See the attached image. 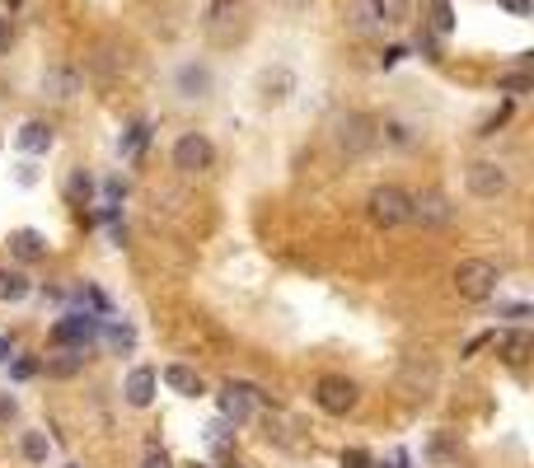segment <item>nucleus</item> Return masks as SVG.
Masks as SVG:
<instances>
[{"label":"nucleus","instance_id":"f3484780","mask_svg":"<svg viewBox=\"0 0 534 468\" xmlns=\"http://www.w3.org/2000/svg\"><path fill=\"white\" fill-rule=\"evenodd\" d=\"M52 140H56L52 127H47V122H38V117L24 122V127L14 132V146L24 150V155H47V150H52Z\"/></svg>","mask_w":534,"mask_h":468},{"label":"nucleus","instance_id":"a878e982","mask_svg":"<svg viewBox=\"0 0 534 468\" xmlns=\"http://www.w3.org/2000/svg\"><path fill=\"white\" fill-rule=\"evenodd\" d=\"M66 197L75 201V207H85V201L94 197V178H90L85 169H75V174H71V183H66Z\"/></svg>","mask_w":534,"mask_h":468},{"label":"nucleus","instance_id":"bb28decb","mask_svg":"<svg viewBox=\"0 0 534 468\" xmlns=\"http://www.w3.org/2000/svg\"><path fill=\"white\" fill-rule=\"evenodd\" d=\"M530 89H534V75L530 71H511V75L497 80V94H530Z\"/></svg>","mask_w":534,"mask_h":468},{"label":"nucleus","instance_id":"4c0bfd02","mask_svg":"<svg viewBox=\"0 0 534 468\" xmlns=\"http://www.w3.org/2000/svg\"><path fill=\"white\" fill-rule=\"evenodd\" d=\"M506 319H530V304H502Z\"/></svg>","mask_w":534,"mask_h":468},{"label":"nucleus","instance_id":"2eb2a0df","mask_svg":"<svg viewBox=\"0 0 534 468\" xmlns=\"http://www.w3.org/2000/svg\"><path fill=\"white\" fill-rule=\"evenodd\" d=\"M10 258L24 262V268H29V262H43L47 258V239L38 230H14L10 234Z\"/></svg>","mask_w":534,"mask_h":468},{"label":"nucleus","instance_id":"a19ab883","mask_svg":"<svg viewBox=\"0 0 534 468\" xmlns=\"http://www.w3.org/2000/svg\"><path fill=\"white\" fill-rule=\"evenodd\" d=\"M225 468H249V464H239V459H230V464H225Z\"/></svg>","mask_w":534,"mask_h":468},{"label":"nucleus","instance_id":"79ce46f5","mask_svg":"<svg viewBox=\"0 0 534 468\" xmlns=\"http://www.w3.org/2000/svg\"><path fill=\"white\" fill-rule=\"evenodd\" d=\"M5 5H10V10H14V5H19V0H5Z\"/></svg>","mask_w":534,"mask_h":468},{"label":"nucleus","instance_id":"ddd939ff","mask_svg":"<svg viewBox=\"0 0 534 468\" xmlns=\"http://www.w3.org/2000/svg\"><path fill=\"white\" fill-rule=\"evenodd\" d=\"M249 5H254V0H211V5H207V29L225 33L230 24H239V19H249Z\"/></svg>","mask_w":534,"mask_h":468},{"label":"nucleus","instance_id":"4468645a","mask_svg":"<svg viewBox=\"0 0 534 468\" xmlns=\"http://www.w3.org/2000/svg\"><path fill=\"white\" fill-rule=\"evenodd\" d=\"M43 94L56 98V104H71V98L80 94V71H71V66H52V71L43 75Z\"/></svg>","mask_w":534,"mask_h":468},{"label":"nucleus","instance_id":"f257e3e1","mask_svg":"<svg viewBox=\"0 0 534 468\" xmlns=\"http://www.w3.org/2000/svg\"><path fill=\"white\" fill-rule=\"evenodd\" d=\"M333 140H338V150L347 159H361V155H371L380 146V122L366 117V113H342L338 127H333Z\"/></svg>","mask_w":534,"mask_h":468},{"label":"nucleus","instance_id":"cd10ccee","mask_svg":"<svg viewBox=\"0 0 534 468\" xmlns=\"http://www.w3.org/2000/svg\"><path fill=\"white\" fill-rule=\"evenodd\" d=\"M99 333H108V342H113L117 352H132L136 347V333L127 328V323H113V328H99Z\"/></svg>","mask_w":534,"mask_h":468},{"label":"nucleus","instance_id":"7c9ffc66","mask_svg":"<svg viewBox=\"0 0 534 468\" xmlns=\"http://www.w3.org/2000/svg\"><path fill=\"white\" fill-rule=\"evenodd\" d=\"M38 365H43V361L24 356V361H14V365H10V375H14V379H33V375H38Z\"/></svg>","mask_w":534,"mask_h":468},{"label":"nucleus","instance_id":"39448f33","mask_svg":"<svg viewBox=\"0 0 534 468\" xmlns=\"http://www.w3.org/2000/svg\"><path fill=\"white\" fill-rule=\"evenodd\" d=\"M366 207H371V220H375V225L394 230V225H408L413 197H408L403 188H394V183H384V188H375L371 197H366Z\"/></svg>","mask_w":534,"mask_h":468},{"label":"nucleus","instance_id":"5701e85b","mask_svg":"<svg viewBox=\"0 0 534 468\" xmlns=\"http://www.w3.org/2000/svg\"><path fill=\"white\" fill-rule=\"evenodd\" d=\"M19 455H24L29 464H47L52 445H47V436H43V431H24V436H19Z\"/></svg>","mask_w":534,"mask_h":468},{"label":"nucleus","instance_id":"37998d69","mask_svg":"<svg viewBox=\"0 0 534 468\" xmlns=\"http://www.w3.org/2000/svg\"><path fill=\"white\" fill-rule=\"evenodd\" d=\"M291 5H305V0H291Z\"/></svg>","mask_w":534,"mask_h":468},{"label":"nucleus","instance_id":"393cba45","mask_svg":"<svg viewBox=\"0 0 534 468\" xmlns=\"http://www.w3.org/2000/svg\"><path fill=\"white\" fill-rule=\"evenodd\" d=\"M384 0H357V5H352V19H357V29H375L380 24V19H384Z\"/></svg>","mask_w":534,"mask_h":468},{"label":"nucleus","instance_id":"c756f323","mask_svg":"<svg viewBox=\"0 0 534 468\" xmlns=\"http://www.w3.org/2000/svg\"><path fill=\"white\" fill-rule=\"evenodd\" d=\"M506 117H511V104H502L497 113H492V117L483 122V127H478V136H497V127H502V122H506Z\"/></svg>","mask_w":534,"mask_h":468},{"label":"nucleus","instance_id":"0eeeda50","mask_svg":"<svg viewBox=\"0 0 534 468\" xmlns=\"http://www.w3.org/2000/svg\"><path fill=\"white\" fill-rule=\"evenodd\" d=\"M464 188L474 192L478 201H497L511 188V174L497 165V159H474V165L464 169Z\"/></svg>","mask_w":534,"mask_h":468},{"label":"nucleus","instance_id":"1a4fd4ad","mask_svg":"<svg viewBox=\"0 0 534 468\" xmlns=\"http://www.w3.org/2000/svg\"><path fill=\"white\" fill-rule=\"evenodd\" d=\"M399 384L408 394H436V384H441V365L431 361V356H403L399 365Z\"/></svg>","mask_w":534,"mask_h":468},{"label":"nucleus","instance_id":"4be33fe9","mask_svg":"<svg viewBox=\"0 0 534 468\" xmlns=\"http://www.w3.org/2000/svg\"><path fill=\"white\" fill-rule=\"evenodd\" d=\"M380 136L389 140V146H399V150H413L418 146V127H413V122H403V117L380 122Z\"/></svg>","mask_w":534,"mask_h":468},{"label":"nucleus","instance_id":"f704fd0d","mask_svg":"<svg viewBox=\"0 0 534 468\" xmlns=\"http://www.w3.org/2000/svg\"><path fill=\"white\" fill-rule=\"evenodd\" d=\"M497 5H502L506 14H516V19H525V14L534 10V0H497Z\"/></svg>","mask_w":534,"mask_h":468},{"label":"nucleus","instance_id":"7ed1b4c3","mask_svg":"<svg viewBox=\"0 0 534 468\" xmlns=\"http://www.w3.org/2000/svg\"><path fill=\"white\" fill-rule=\"evenodd\" d=\"M99 328H104V319H94L90 310H75V314H66V319L52 323L47 342H52L56 352H85L90 342L99 337Z\"/></svg>","mask_w":534,"mask_h":468},{"label":"nucleus","instance_id":"ea45409f","mask_svg":"<svg viewBox=\"0 0 534 468\" xmlns=\"http://www.w3.org/2000/svg\"><path fill=\"white\" fill-rule=\"evenodd\" d=\"M5 356H10V342H5V337H0V361H5Z\"/></svg>","mask_w":534,"mask_h":468},{"label":"nucleus","instance_id":"f03ea898","mask_svg":"<svg viewBox=\"0 0 534 468\" xmlns=\"http://www.w3.org/2000/svg\"><path fill=\"white\" fill-rule=\"evenodd\" d=\"M497 281H502V268L492 258H464L455 268V291L464 300H492L497 295Z\"/></svg>","mask_w":534,"mask_h":468},{"label":"nucleus","instance_id":"423d86ee","mask_svg":"<svg viewBox=\"0 0 534 468\" xmlns=\"http://www.w3.org/2000/svg\"><path fill=\"white\" fill-rule=\"evenodd\" d=\"M174 169L178 174H207L216 165V146H211V136H202V132H183L174 140Z\"/></svg>","mask_w":534,"mask_h":468},{"label":"nucleus","instance_id":"20e7f679","mask_svg":"<svg viewBox=\"0 0 534 468\" xmlns=\"http://www.w3.org/2000/svg\"><path fill=\"white\" fill-rule=\"evenodd\" d=\"M314 403L328 417H347L361 403V389H357V379H347V375H319L314 379Z\"/></svg>","mask_w":534,"mask_h":468},{"label":"nucleus","instance_id":"9d476101","mask_svg":"<svg viewBox=\"0 0 534 468\" xmlns=\"http://www.w3.org/2000/svg\"><path fill=\"white\" fill-rule=\"evenodd\" d=\"M408 220L422 225V230H445L450 220H455V207H450V197H441V192H422V197H413Z\"/></svg>","mask_w":534,"mask_h":468},{"label":"nucleus","instance_id":"aec40b11","mask_svg":"<svg viewBox=\"0 0 534 468\" xmlns=\"http://www.w3.org/2000/svg\"><path fill=\"white\" fill-rule=\"evenodd\" d=\"M33 295V281L24 268H0V304H19Z\"/></svg>","mask_w":534,"mask_h":468},{"label":"nucleus","instance_id":"58836bf2","mask_svg":"<svg viewBox=\"0 0 534 468\" xmlns=\"http://www.w3.org/2000/svg\"><path fill=\"white\" fill-rule=\"evenodd\" d=\"M487 342H492V333H478V337H469V347H464V356H474L478 347H487Z\"/></svg>","mask_w":534,"mask_h":468},{"label":"nucleus","instance_id":"473e14b6","mask_svg":"<svg viewBox=\"0 0 534 468\" xmlns=\"http://www.w3.org/2000/svg\"><path fill=\"white\" fill-rule=\"evenodd\" d=\"M80 300H90L99 314H108V310H113V304H108V295H104V291H94V286H85V291H80Z\"/></svg>","mask_w":534,"mask_h":468},{"label":"nucleus","instance_id":"72a5a7b5","mask_svg":"<svg viewBox=\"0 0 534 468\" xmlns=\"http://www.w3.org/2000/svg\"><path fill=\"white\" fill-rule=\"evenodd\" d=\"M342 468H371V455L366 450H342Z\"/></svg>","mask_w":534,"mask_h":468},{"label":"nucleus","instance_id":"a211bd4d","mask_svg":"<svg viewBox=\"0 0 534 468\" xmlns=\"http://www.w3.org/2000/svg\"><path fill=\"white\" fill-rule=\"evenodd\" d=\"M159 379L169 384L174 394H183V398H197V394H202V375L193 370V365H183V361H169V365L159 370Z\"/></svg>","mask_w":534,"mask_h":468},{"label":"nucleus","instance_id":"f8f14e48","mask_svg":"<svg viewBox=\"0 0 534 468\" xmlns=\"http://www.w3.org/2000/svg\"><path fill=\"white\" fill-rule=\"evenodd\" d=\"M492 342H497V352H502L506 365H525V361L534 356V333H530V328H511V333L492 337Z\"/></svg>","mask_w":534,"mask_h":468},{"label":"nucleus","instance_id":"6e6552de","mask_svg":"<svg viewBox=\"0 0 534 468\" xmlns=\"http://www.w3.org/2000/svg\"><path fill=\"white\" fill-rule=\"evenodd\" d=\"M216 89V75L207 61H183V66L174 71V94L188 98V104H202V98H211Z\"/></svg>","mask_w":534,"mask_h":468},{"label":"nucleus","instance_id":"b1692460","mask_svg":"<svg viewBox=\"0 0 534 468\" xmlns=\"http://www.w3.org/2000/svg\"><path fill=\"white\" fill-rule=\"evenodd\" d=\"M146 140H151V127H146V122H132V127H127V136L117 140V150L127 155V159H136L141 150H146Z\"/></svg>","mask_w":534,"mask_h":468},{"label":"nucleus","instance_id":"2f4dec72","mask_svg":"<svg viewBox=\"0 0 534 468\" xmlns=\"http://www.w3.org/2000/svg\"><path fill=\"white\" fill-rule=\"evenodd\" d=\"M19 417V398L14 394H0V426H10Z\"/></svg>","mask_w":534,"mask_h":468},{"label":"nucleus","instance_id":"9b49d317","mask_svg":"<svg viewBox=\"0 0 534 468\" xmlns=\"http://www.w3.org/2000/svg\"><path fill=\"white\" fill-rule=\"evenodd\" d=\"M155 389H159V375L151 370V365H136V370L127 375V384H122V394H127L132 408H151V403H155Z\"/></svg>","mask_w":534,"mask_h":468},{"label":"nucleus","instance_id":"dca6fc26","mask_svg":"<svg viewBox=\"0 0 534 468\" xmlns=\"http://www.w3.org/2000/svg\"><path fill=\"white\" fill-rule=\"evenodd\" d=\"M422 455H426V464H436V468H455L460 464V440L450 431H431L426 445H422Z\"/></svg>","mask_w":534,"mask_h":468},{"label":"nucleus","instance_id":"e433bc0d","mask_svg":"<svg viewBox=\"0 0 534 468\" xmlns=\"http://www.w3.org/2000/svg\"><path fill=\"white\" fill-rule=\"evenodd\" d=\"M14 43V29H10V19H0V52H10Z\"/></svg>","mask_w":534,"mask_h":468},{"label":"nucleus","instance_id":"c9c22d12","mask_svg":"<svg viewBox=\"0 0 534 468\" xmlns=\"http://www.w3.org/2000/svg\"><path fill=\"white\" fill-rule=\"evenodd\" d=\"M104 192H108V201L117 207V201L127 197V183H122V178H108V183H104Z\"/></svg>","mask_w":534,"mask_h":468},{"label":"nucleus","instance_id":"c85d7f7f","mask_svg":"<svg viewBox=\"0 0 534 468\" xmlns=\"http://www.w3.org/2000/svg\"><path fill=\"white\" fill-rule=\"evenodd\" d=\"M431 24H436V33L455 29V10H450V0H436V5H431Z\"/></svg>","mask_w":534,"mask_h":468},{"label":"nucleus","instance_id":"6ab92c4d","mask_svg":"<svg viewBox=\"0 0 534 468\" xmlns=\"http://www.w3.org/2000/svg\"><path fill=\"white\" fill-rule=\"evenodd\" d=\"M85 352H56L47 356L43 365H38V375H47V379H75V375H85Z\"/></svg>","mask_w":534,"mask_h":468},{"label":"nucleus","instance_id":"c03bdc74","mask_svg":"<svg viewBox=\"0 0 534 468\" xmlns=\"http://www.w3.org/2000/svg\"><path fill=\"white\" fill-rule=\"evenodd\" d=\"M193 468H207V464H193Z\"/></svg>","mask_w":534,"mask_h":468},{"label":"nucleus","instance_id":"412c9836","mask_svg":"<svg viewBox=\"0 0 534 468\" xmlns=\"http://www.w3.org/2000/svg\"><path fill=\"white\" fill-rule=\"evenodd\" d=\"M258 89H263V104H281V98L296 89V75L286 71V66H277V71H267V75H263V85H258Z\"/></svg>","mask_w":534,"mask_h":468}]
</instances>
